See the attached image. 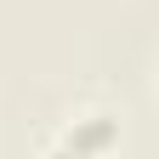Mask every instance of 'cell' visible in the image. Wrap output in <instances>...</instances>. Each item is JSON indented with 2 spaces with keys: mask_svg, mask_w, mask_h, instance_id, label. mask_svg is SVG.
Masks as SVG:
<instances>
[{
  "mask_svg": "<svg viewBox=\"0 0 159 159\" xmlns=\"http://www.w3.org/2000/svg\"><path fill=\"white\" fill-rule=\"evenodd\" d=\"M114 142H119V125H114V119L108 114H85L80 125L63 131V142H57L46 159H108Z\"/></svg>",
  "mask_w": 159,
  "mask_h": 159,
  "instance_id": "6da1fadb",
  "label": "cell"
}]
</instances>
